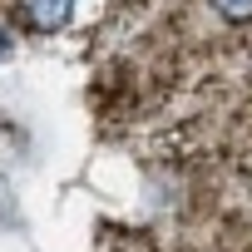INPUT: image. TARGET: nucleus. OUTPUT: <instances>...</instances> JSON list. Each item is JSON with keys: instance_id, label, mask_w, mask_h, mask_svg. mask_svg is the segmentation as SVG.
Here are the masks:
<instances>
[{"instance_id": "nucleus-1", "label": "nucleus", "mask_w": 252, "mask_h": 252, "mask_svg": "<svg viewBox=\"0 0 252 252\" xmlns=\"http://www.w3.org/2000/svg\"><path fill=\"white\" fill-rule=\"evenodd\" d=\"M25 10L40 30H60L69 15H74V0H25Z\"/></svg>"}, {"instance_id": "nucleus-2", "label": "nucleus", "mask_w": 252, "mask_h": 252, "mask_svg": "<svg viewBox=\"0 0 252 252\" xmlns=\"http://www.w3.org/2000/svg\"><path fill=\"white\" fill-rule=\"evenodd\" d=\"M218 5V15H227V20H252V0H213Z\"/></svg>"}]
</instances>
